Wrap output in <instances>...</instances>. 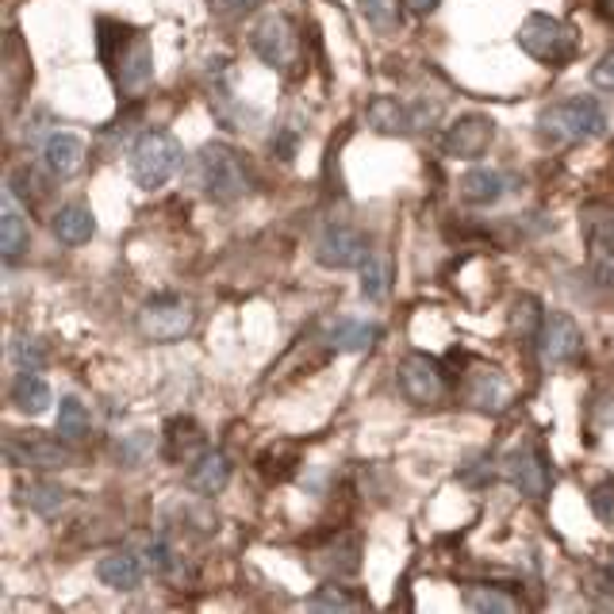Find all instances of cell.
<instances>
[{"label": "cell", "mask_w": 614, "mask_h": 614, "mask_svg": "<svg viewBox=\"0 0 614 614\" xmlns=\"http://www.w3.org/2000/svg\"><path fill=\"white\" fill-rule=\"evenodd\" d=\"M519 47L526 51L534 62H545V65H564L580 54V35L569 28L557 16H545V12H534L519 23Z\"/></svg>", "instance_id": "1"}, {"label": "cell", "mask_w": 614, "mask_h": 614, "mask_svg": "<svg viewBox=\"0 0 614 614\" xmlns=\"http://www.w3.org/2000/svg\"><path fill=\"white\" fill-rule=\"evenodd\" d=\"M201 185L215 204H231L238 196H246L250 177H246L243 157L227 143H207L201 151Z\"/></svg>", "instance_id": "2"}, {"label": "cell", "mask_w": 614, "mask_h": 614, "mask_svg": "<svg viewBox=\"0 0 614 614\" xmlns=\"http://www.w3.org/2000/svg\"><path fill=\"white\" fill-rule=\"evenodd\" d=\"M181 157H185V151H181L177 139L165 135V131H146L131 146V173L143 188H162L181 170Z\"/></svg>", "instance_id": "3"}, {"label": "cell", "mask_w": 614, "mask_h": 614, "mask_svg": "<svg viewBox=\"0 0 614 614\" xmlns=\"http://www.w3.org/2000/svg\"><path fill=\"white\" fill-rule=\"evenodd\" d=\"M4 458L8 464H16V469L58 472L73 464V450L65 438H47V434H39V430H8Z\"/></svg>", "instance_id": "4"}, {"label": "cell", "mask_w": 614, "mask_h": 614, "mask_svg": "<svg viewBox=\"0 0 614 614\" xmlns=\"http://www.w3.org/2000/svg\"><path fill=\"white\" fill-rule=\"evenodd\" d=\"M542 127L550 139H569V143H587V139H600L607 127V115L595 101L587 96H572V101L553 104L542 115Z\"/></svg>", "instance_id": "5"}, {"label": "cell", "mask_w": 614, "mask_h": 614, "mask_svg": "<svg viewBox=\"0 0 614 614\" xmlns=\"http://www.w3.org/2000/svg\"><path fill=\"white\" fill-rule=\"evenodd\" d=\"M250 47L265 65H273V70H280V73H288L300 62V31H296V23L280 12L257 20V28L250 31Z\"/></svg>", "instance_id": "6"}, {"label": "cell", "mask_w": 614, "mask_h": 614, "mask_svg": "<svg viewBox=\"0 0 614 614\" xmlns=\"http://www.w3.org/2000/svg\"><path fill=\"white\" fill-rule=\"evenodd\" d=\"M400 392L408 396L411 403H419V408H434V403L446 400L450 385H446V372L438 369L434 358H427V354H408V358L400 361Z\"/></svg>", "instance_id": "7"}, {"label": "cell", "mask_w": 614, "mask_h": 614, "mask_svg": "<svg viewBox=\"0 0 614 614\" xmlns=\"http://www.w3.org/2000/svg\"><path fill=\"white\" fill-rule=\"evenodd\" d=\"M196 311L185 300H173V296H162V300H151L139 311V330H143L151 342H177L193 330Z\"/></svg>", "instance_id": "8"}, {"label": "cell", "mask_w": 614, "mask_h": 614, "mask_svg": "<svg viewBox=\"0 0 614 614\" xmlns=\"http://www.w3.org/2000/svg\"><path fill=\"white\" fill-rule=\"evenodd\" d=\"M315 257L327 269H361L369 257V243L350 227H327L315 243Z\"/></svg>", "instance_id": "9"}, {"label": "cell", "mask_w": 614, "mask_h": 614, "mask_svg": "<svg viewBox=\"0 0 614 614\" xmlns=\"http://www.w3.org/2000/svg\"><path fill=\"white\" fill-rule=\"evenodd\" d=\"M538 354H542L545 365H561L572 361L580 354V327L572 315L564 311H550L542 319V330H538Z\"/></svg>", "instance_id": "10"}, {"label": "cell", "mask_w": 614, "mask_h": 614, "mask_svg": "<svg viewBox=\"0 0 614 614\" xmlns=\"http://www.w3.org/2000/svg\"><path fill=\"white\" fill-rule=\"evenodd\" d=\"M495 139V123L488 120V115H461L458 123H450L442 135V151L450 157H480L488 154V146H492Z\"/></svg>", "instance_id": "11"}, {"label": "cell", "mask_w": 614, "mask_h": 614, "mask_svg": "<svg viewBox=\"0 0 614 614\" xmlns=\"http://www.w3.org/2000/svg\"><path fill=\"white\" fill-rule=\"evenodd\" d=\"M503 477H508L522 495H534V500L545 495V488H550V469H545L542 453H538L534 446L511 450L508 458H503Z\"/></svg>", "instance_id": "12"}, {"label": "cell", "mask_w": 614, "mask_h": 614, "mask_svg": "<svg viewBox=\"0 0 614 614\" xmlns=\"http://www.w3.org/2000/svg\"><path fill=\"white\" fill-rule=\"evenodd\" d=\"M365 120L380 135H408V131L422 127V104L411 108L400 96H377V101L365 108Z\"/></svg>", "instance_id": "13"}, {"label": "cell", "mask_w": 614, "mask_h": 614, "mask_svg": "<svg viewBox=\"0 0 614 614\" xmlns=\"http://www.w3.org/2000/svg\"><path fill=\"white\" fill-rule=\"evenodd\" d=\"M151 78H154L151 43H146L143 35H127V47L115 58V81H120V89H127V93H139Z\"/></svg>", "instance_id": "14"}, {"label": "cell", "mask_w": 614, "mask_h": 614, "mask_svg": "<svg viewBox=\"0 0 614 614\" xmlns=\"http://www.w3.org/2000/svg\"><path fill=\"white\" fill-rule=\"evenodd\" d=\"M580 231L595 257H614V207L611 204H587L580 212Z\"/></svg>", "instance_id": "15"}, {"label": "cell", "mask_w": 614, "mask_h": 614, "mask_svg": "<svg viewBox=\"0 0 614 614\" xmlns=\"http://www.w3.org/2000/svg\"><path fill=\"white\" fill-rule=\"evenodd\" d=\"M28 212L16 204V193H4V201H0V250H4V262H16L28 250Z\"/></svg>", "instance_id": "16"}, {"label": "cell", "mask_w": 614, "mask_h": 614, "mask_svg": "<svg viewBox=\"0 0 614 614\" xmlns=\"http://www.w3.org/2000/svg\"><path fill=\"white\" fill-rule=\"evenodd\" d=\"M204 450H207V442L193 419H170V427H165V458L193 464Z\"/></svg>", "instance_id": "17"}, {"label": "cell", "mask_w": 614, "mask_h": 614, "mask_svg": "<svg viewBox=\"0 0 614 614\" xmlns=\"http://www.w3.org/2000/svg\"><path fill=\"white\" fill-rule=\"evenodd\" d=\"M231 480V464L227 458H223L219 450H204L201 458H196L193 464H188V488L201 495H215L223 492Z\"/></svg>", "instance_id": "18"}, {"label": "cell", "mask_w": 614, "mask_h": 614, "mask_svg": "<svg viewBox=\"0 0 614 614\" xmlns=\"http://www.w3.org/2000/svg\"><path fill=\"white\" fill-rule=\"evenodd\" d=\"M96 576H101L108 587H115V592H135V587L143 584V561L127 550H115V553H108V557H101Z\"/></svg>", "instance_id": "19"}, {"label": "cell", "mask_w": 614, "mask_h": 614, "mask_svg": "<svg viewBox=\"0 0 614 614\" xmlns=\"http://www.w3.org/2000/svg\"><path fill=\"white\" fill-rule=\"evenodd\" d=\"M43 157L54 177H78L81 165H85V143L78 135H51L43 146Z\"/></svg>", "instance_id": "20"}, {"label": "cell", "mask_w": 614, "mask_h": 614, "mask_svg": "<svg viewBox=\"0 0 614 614\" xmlns=\"http://www.w3.org/2000/svg\"><path fill=\"white\" fill-rule=\"evenodd\" d=\"M469 403L480 411H503L511 400V385L500 377V369H480L472 372V385H469Z\"/></svg>", "instance_id": "21"}, {"label": "cell", "mask_w": 614, "mask_h": 614, "mask_svg": "<svg viewBox=\"0 0 614 614\" xmlns=\"http://www.w3.org/2000/svg\"><path fill=\"white\" fill-rule=\"evenodd\" d=\"M51 231L62 238L65 246H81V243H89V238H93L96 219H93V212H89L85 204H65V207H58V212H54Z\"/></svg>", "instance_id": "22"}, {"label": "cell", "mask_w": 614, "mask_h": 614, "mask_svg": "<svg viewBox=\"0 0 614 614\" xmlns=\"http://www.w3.org/2000/svg\"><path fill=\"white\" fill-rule=\"evenodd\" d=\"M20 503L35 514H43V519H54V514L70 503V492H65L62 484H54V480H28V484L20 488Z\"/></svg>", "instance_id": "23"}, {"label": "cell", "mask_w": 614, "mask_h": 614, "mask_svg": "<svg viewBox=\"0 0 614 614\" xmlns=\"http://www.w3.org/2000/svg\"><path fill=\"white\" fill-rule=\"evenodd\" d=\"M12 408L23 415H43L51 408V385L43 377H35V369H23L12 385Z\"/></svg>", "instance_id": "24"}, {"label": "cell", "mask_w": 614, "mask_h": 614, "mask_svg": "<svg viewBox=\"0 0 614 614\" xmlns=\"http://www.w3.org/2000/svg\"><path fill=\"white\" fill-rule=\"evenodd\" d=\"M503 188H508V181H503V173L495 170H484V165H477V170H469L461 177V196L469 204H495L503 196Z\"/></svg>", "instance_id": "25"}, {"label": "cell", "mask_w": 614, "mask_h": 614, "mask_svg": "<svg viewBox=\"0 0 614 614\" xmlns=\"http://www.w3.org/2000/svg\"><path fill=\"white\" fill-rule=\"evenodd\" d=\"M380 330L372 327V323H361V319H342L330 327V346H335L338 354H361L369 350L372 342H377Z\"/></svg>", "instance_id": "26"}, {"label": "cell", "mask_w": 614, "mask_h": 614, "mask_svg": "<svg viewBox=\"0 0 614 614\" xmlns=\"http://www.w3.org/2000/svg\"><path fill=\"white\" fill-rule=\"evenodd\" d=\"M311 569L323 572V576H330V572H335V576L358 572V542H350V538H346V542H335L330 550H323L319 557L311 561Z\"/></svg>", "instance_id": "27"}, {"label": "cell", "mask_w": 614, "mask_h": 614, "mask_svg": "<svg viewBox=\"0 0 614 614\" xmlns=\"http://www.w3.org/2000/svg\"><path fill=\"white\" fill-rule=\"evenodd\" d=\"M58 438H65V442H81V438H89V411L81 400H73V396H65L62 403H58V427H54Z\"/></svg>", "instance_id": "28"}, {"label": "cell", "mask_w": 614, "mask_h": 614, "mask_svg": "<svg viewBox=\"0 0 614 614\" xmlns=\"http://www.w3.org/2000/svg\"><path fill=\"white\" fill-rule=\"evenodd\" d=\"M388 285H392V265L385 257H365L361 265V296L365 300H385L388 296Z\"/></svg>", "instance_id": "29"}, {"label": "cell", "mask_w": 614, "mask_h": 614, "mask_svg": "<svg viewBox=\"0 0 614 614\" xmlns=\"http://www.w3.org/2000/svg\"><path fill=\"white\" fill-rule=\"evenodd\" d=\"M464 607H469V611H500V614H511V611H519V600H511V595L495 592V587L472 584V587H464Z\"/></svg>", "instance_id": "30"}, {"label": "cell", "mask_w": 614, "mask_h": 614, "mask_svg": "<svg viewBox=\"0 0 614 614\" xmlns=\"http://www.w3.org/2000/svg\"><path fill=\"white\" fill-rule=\"evenodd\" d=\"M361 12L380 35H392L400 28V4L396 0H361Z\"/></svg>", "instance_id": "31"}, {"label": "cell", "mask_w": 614, "mask_h": 614, "mask_svg": "<svg viewBox=\"0 0 614 614\" xmlns=\"http://www.w3.org/2000/svg\"><path fill=\"white\" fill-rule=\"evenodd\" d=\"M307 611H361L365 600H350V595L342 592V587H319V595H311V600L304 603Z\"/></svg>", "instance_id": "32"}, {"label": "cell", "mask_w": 614, "mask_h": 614, "mask_svg": "<svg viewBox=\"0 0 614 614\" xmlns=\"http://www.w3.org/2000/svg\"><path fill=\"white\" fill-rule=\"evenodd\" d=\"M542 319L545 315L538 311V300L534 296H522L519 307H514V330L526 338H538V330H542Z\"/></svg>", "instance_id": "33"}, {"label": "cell", "mask_w": 614, "mask_h": 614, "mask_svg": "<svg viewBox=\"0 0 614 614\" xmlns=\"http://www.w3.org/2000/svg\"><path fill=\"white\" fill-rule=\"evenodd\" d=\"M592 508H595V514H600L603 522H614V488L611 484L595 488V492H592Z\"/></svg>", "instance_id": "34"}, {"label": "cell", "mask_w": 614, "mask_h": 614, "mask_svg": "<svg viewBox=\"0 0 614 614\" xmlns=\"http://www.w3.org/2000/svg\"><path fill=\"white\" fill-rule=\"evenodd\" d=\"M592 81L600 89H607V93H614V51H607L595 62V70H592Z\"/></svg>", "instance_id": "35"}, {"label": "cell", "mask_w": 614, "mask_h": 614, "mask_svg": "<svg viewBox=\"0 0 614 614\" xmlns=\"http://www.w3.org/2000/svg\"><path fill=\"white\" fill-rule=\"evenodd\" d=\"M212 4V12H219V16H243V12H250V8H257L262 0H207Z\"/></svg>", "instance_id": "36"}, {"label": "cell", "mask_w": 614, "mask_h": 614, "mask_svg": "<svg viewBox=\"0 0 614 614\" xmlns=\"http://www.w3.org/2000/svg\"><path fill=\"white\" fill-rule=\"evenodd\" d=\"M16 358H20L23 369H39V365H43V350H39V342H28V338H23V342L16 346Z\"/></svg>", "instance_id": "37"}, {"label": "cell", "mask_w": 614, "mask_h": 614, "mask_svg": "<svg viewBox=\"0 0 614 614\" xmlns=\"http://www.w3.org/2000/svg\"><path fill=\"white\" fill-rule=\"evenodd\" d=\"M438 4H442V0H403V8H408V12H415V16H430Z\"/></svg>", "instance_id": "38"}, {"label": "cell", "mask_w": 614, "mask_h": 614, "mask_svg": "<svg viewBox=\"0 0 614 614\" xmlns=\"http://www.w3.org/2000/svg\"><path fill=\"white\" fill-rule=\"evenodd\" d=\"M600 280L614 285V257H603V262H600Z\"/></svg>", "instance_id": "39"}]
</instances>
